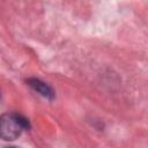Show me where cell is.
Here are the masks:
<instances>
[{"mask_svg": "<svg viewBox=\"0 0 148 148\" xmlns=\"http://www.w3.org/2000/svg\"><path fill=\"white\" fill-rule=\"evenodd\" d=\"M27 82L35 91H37L42 96H44V97H46L49 99H52L54 97V92H53L52 88L50 86H47L45 82H43V81H40L38 79H29Z\"/></svg>", "mask_w": 148, "mask_h": 148, "instance_id": "2", "label": "cell"}, {"mask_svg": "<svg viewBox=\"0 0 148 148\" xmlns=\"http://www.w3.org/2000/svg\"><path fill=\"white\" fill-rule=\"evenodd\" d=\"M30 123L27 118L18 113H6L1 117V138L7 141H13L17 139L22 131L29 130Z\"/></svg>", "mask_w": 148, "mask_h": 148, "instance_id": "1", "label": "cell"}]
</instances>
